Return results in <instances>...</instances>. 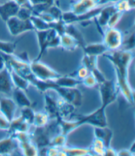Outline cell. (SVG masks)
Instances as JSON below:
<instances>
[{
	"label": "cell",
	"mask_w": 135,
	"mask_h": 156,
	"mask_svg": "<svg viewBox=\"0 0 135 156\" xmlns=\"http://www.w3.org/2000/svg\"><path fill=\"white\" fill-rule=\"evenodd\" d=\"M19 8L20 6L13 0L7 2L0 5V17L6 22L10 18L16 16Z\"/></svg>",
	"instance_id": "obj_16"
},
{
	"label": "cell",
	"mask_w": 135,
	"mask_h": 156,
	"mask_svg": "<svg viewBox=\"0 0 135 156\" xmlns=\"http://www.w3.org/2000/svg\"><path fill=\"white\" fill-rule=\"evenodd\" d=\"M5 60V66L9 69L17 73L19 75L26 78L30 83L34 76L30 70V63L21 60L17 55L15 54H7L2 52Z\"/></svg>",
	"instance_id": "obj_4"
},
{
	"label": "cell",
	"mask_w": 135,
	"mask_h": 156,
	"mask_svg": "<svg viewBox=\"0 0 135 156\" xmlns=\"http://www.w3.org/2000/svg\"><path fill=\"white\" fill-rule=\"evenodd\" d=\"M11 95H13V100L17 106L21 108L31 107L32 102L26 95L25 91L21 89L14 87Z\"/></svg>",
	"instance_id": "obj_24"
},
{
	"label": "cell",
	"mask_w": 135,
	"mask_h": 156,
	"mask_svg": "<svg viewBox=\"0 0 135 156\" xmlns=\"http://www.w3.org/2000/svg\"><path fill=\"white\" fill-rule=\"evenodd\" d=\"M123 15H124V13L121 12V11H117L116 12H115L111 15L110 20L108 21L106 28H113V27H115V26L118 24L119 21L121 20Z\"/></svg>",
	"instance_id": "obj_39"
},
{
	"label": "cell",
	"mask_w": 135,
	"mask_h": 156,
	"mask_svg": "<svg viewBox=\"0 0 135 156\" xmlns=\"http://www.w3.org/2000/svg\"><path fill=\"white\" fill-rule=\"evenodd\" d=\"M19 41L9 42L0 41V52L7 54H13Z\"/></svg>",
	"instance_id": "obj_34"
},
{
	"label": "cell",
	"mask_w": 135,
	"mask_h": 156,
	"mask_svg": "<svg viewBox=\"0 0 135 156\" xmlns=\"http://www.w3.org/2000/svg\"><path fill=\"white\" fill-rule=\"evenodd\" d=\"M100 7L98 0H76L71 4L70 11L75 15H82Z\"/></svg>",
	"instance_id": "obj_12"
},
{
	"label": "cell",
	"mask_w": 135,
	"mask_h": 156,
	"mask_svg": "<svg viewBox=\"0 0 135 156\" xmlns=\"http://www.w3.org/2000/svg\"><path fill=\"white\" fill-rule=\"evenodd\" d=\"M103 43L106 45L108 50H117L121 48L124 39L123 32L115 27L106 28L103 33Z\"/></svg>",
	"instance_id": "obj_8"
},
{
	"label": "cell",
	"mask_w": 135,
	"mask_h": 156,
	"mask_svg": "<svg viewBox=\"0 0 135 156\" xmlns=\"http://www.w3.org/2000/svg\"><path fill=\"white\" fill-rule=\"evenodd\" d=\"M123 50H133L134 48V32H133L129 37L123 39V42L121 46Z\"/></svg>",
	"instance_id": "obj_40"
},
{
	"label": "cell",
	"mask_w": 135,
	"mask_h": 156,
	"mask_svg": "<svg viewBox=\"0 0 135 156\" xmlns=\"http://www.w3.org/2000/svg\"><path fill=\"white\" fill-rule=\"evenodd\" d=\"M44 108L45 112L47 113L49 119L56 120L57 116H59L58 110H57V101L53 99L52 97L48 94L46 92H44Z\"/></svg>",
	"instance_id": "obj_20"
},
{
	"label": "cell",
	"mask_w": 135,
	"mask_h": 156,
	"mask_svg": "<svg viewBox=\"0 0 135 156\" xmlns=\"http://www.w3.org/2000/svg\"><path fill=\"white\" fill-rule=\"evenodd\" d=\"M107 53V52H106ZM103 54V56L112 64L116 74L118 90L129 104H134V92L129 81V69L134 54L133 50L119 49Z\"/></svg>",
	"instance_id": "obj_1"
},
{
	"label": "cell",
	"mask_w": 135,
	"mask_h": 156,
	"mask_svg": "<svg viewBox=\"0 0 135 156\" xmlns=\"http://www.w3.org/2000/svg\"><path fill=\"white\" fill-rule=\"evenodd\" d=\"M129 150L130 151V153L133 154V155H134V153H135V142H134L132 144V145H131V146L130 147Z\"/></svg>",
	"instance_id": "obj_51"
},
{
	"label": "cell",
	"mask_w": 135,
	"mask_h": 156,
	"mask_svg": "<svg viewBox=\"0 0 135 156\" xmlns=\"http://www.w3.org/2000/svg\"><path fill=\"white\" fill-rule=\"evenodd\" d=\"M65 33H67L74 38L79 42L80 46L83 48L86 44L82 33L73 24H68L66 27Z\"/></svg>",
	"instance_id": "obj_28"
},
{
	"label": "cell",
	"mask_w": 135,
	"mask_h": 156,
	"mask_svg": "<svg viewBox=\"0 0 135 156\" xmlns=\"http://www.w3.org/2000/svg\"><path fill=\"white\" fill-rule=\"evenodd\" d=\"M99 91L101 97V106L106 107L110 105L115 102L117 99L118 89L117 85L113 80H106L102 83L98 84Z\"/></svg>",
	"instance_id": "obj_6"
},
{
	"label": "cell",
	"mask_w": 135,
	"mask_h": 156,
	"mask_svg": "<svg viewBox=\"0 0 135 156\" xmlns=\"http://www.w3.org/2000/svg\"><path fill=\"white\" fill-rule=\"evenodd\" d=\"M66 156H86L93 155L90 148H81V147H69L67 146L61 147Z\"/></svg>",
	"instance_id": "obj_29"
},
{
	"label": "cell",
	"mask_w": 135,
	"mask_h": 156,
	"mask_svg": "<svg viewBox=\"0 0 135 156\" xmlns=\"http://www.w3.org/2000/svg\"><path fill=\"white\" fill-rule=\"evenodd\" d=\"M83 52L84 54L88 56H98L100 55H103V54L107 52V48L103 42L101 43H94L90 44H86L83 48Z\"/></svg>",
	"instance_id": "obj_21"
},
{
	"label": "cell",
	"mask_w": 135,
	"mask_h": 156,
	"mask_svg": "<svg viewBox=\"0 0 135 156\" xmlns=\"http://www.w3.org/2000/svg\"><path fill=\"white\" fill-rule=\"evenodd\" d=\"M35 33L39 46V53L34 60H40L48 48L60 47L61 36L56 30L50 29L45 30H35Z\"/></svg>",
	"instance_id": "obj_2"
},
{
	"label": "cell",
	"mask_w": 135,
	"mask_h": 156,
	"mask_svg": "<svg viewBox=\"0 0 135 156\" xmlns=\"http://www.w3.org/2000/svg\"><path fill=\"white\" fill-rule=\"evenodd\" d=\"M20 7H26L32 9V6L30 4L29 0H13Z\"/></svg>",
	"instance_id": "obj_46"
},
{
	"label": "cell",
	"mask_w": 135,
	"mask_h": 156,
	"mask_svg": "<svg viewBox=\"0 0 135 156\" xmlns=\"http://www.w3.org/2000/svg\"><path fill=\"white\" fill-rule=\"evenodd\" d=\"M21 112V116H22L27 122L30 124V125H32L34 119V116H35L36 112L34 111L31 107H23L22 108Z\"/></svg>",
	"instance_id": "obj_35"
},
{
	"label": "cell",
	"mask_w": 135,
	"mask_h": 156,
	"mask_svg": "<svg viewBox=\"0 0 135 156\" xmlns=\"http://www.w3.org/2000/svg\"><path fill=\"white\" fill-rule=\"evenodd\" d=\"M60 132V128L56 122V124L50 125L48 124L44 127H36L35 130L30 134L32 141L40 150L42 148L49 146L52 138Z\"/></svg>",
	"instance_id": "obj_3"
},
{
	"label": "cell",
	"mask_w": 135,
	"mask_h": 156,
	"mask_svg": "<svg viewBox=\"0 0 135 156\" xmlns=\"http://www.w3.org/2000/svg\"><path fill=\"white\" fill-rule=\"evenodd\" d=\"M6 25L9 32L13 37H17L19 34L29 31H34L35 29L30 20H22L15 16L8 19L6 22Z\"/></svg>",
	"instance_id": "obj_10"
},
{
	"label": "cell",
	"mask_w": 135,
	"mask_h": 156,
	"mask_svg": "<svg viewBox=\"0 0 135 156\" xmlns=\"http://www.w3.org/2000/svg\"><path fill=\"white\" fill-rule=\"evenodd\" d=\"M94 134L95 138L102 140L106 147L111 146L113 134L112 130L107 126L104 127L94 126Z\"/></svg>",
	"instance_id": "obj_18"
},
{
	"label": "cell",
	"mask_w": 135,
	"mask_h": 156,
	"mask_svg": "<svg viewBox=\"0 0 135 156\" xmlns=\"http://www.w3.org/2000/svg\"><path fill=\"white\" fill-rule=\"evenodd\" d=\"M33 15L32 9L26 7H20L16 16L22 20H29Z\"/></svg>",
	"instance_id": "obj_38"
},
{
	"label": "cell",
	"mask_w": 135,
	"mask_h": 156,
	"mask_svg": "<svg viewBox=\"0 0 135 156\" xmlns=\"http://www.w3.org/2000/svg\"><path fill=\"white\" fill-rule=\"evenodd\" d=\"M14 87L9 69L5 66L0 69V94L11 95Z\"/></svg>",
	"instance_id": "obj_13"
},
{
	"label": "cell",
	"mask_w": 135,
	"mask_h": 156,
	"mask_svg": "<svg viewBox=\"0 0 135 156\" xmlns=\"http://www.w3.org/2000/svg\"><path fill=\"white\" fill-rule=\"evenodd\" d=\"M56 101L59 116L62 119H66V118L70 116L75 111V107L68 101L62 98L57 99Z\"/></svg>",
	"instance_id": "obj_22"
},
{
	"label": "cell",
	"mask_w": 135,
	"mask_h": 156,
	"mask_svg": "<svg viewBox=\"0 0 135 156\" xmlns=\"http://www.w3.org/2000/svg\"><path fill=\"white\" fill-rule=\"evenodd\" d=\"M5 67V60L3 57L2 52H0V69H3Z\"/></svg>",
	"instance_id": "obj_50"
},
{
	"label": "cell",
	"mask_w": 135,
	"mask_h": 156,
	"mask_svg": "<svg viewBox=\"0 0 135 156\" xmlns=\"http://www.w3.org/2000/svg\"><path fill=\"white\" fill-rule=\"evenodd\" d=\"M103 6L96 7V8L89 11V12L82 15H77L71 13L70 11H67V12H63L62 19L67 25L80 23L82 26L84 24L87 25H88V23L91 22L92 20H94L98 16Z\"/></svg>",
	"instance_id": "obj_9"
},
{
	"label": "cell",
	"mask_w": 135,
	"mask_h": 156,
	"mask_svg": "<svg viewBox=\"0 0 135 156\" xmlns=\"http://www.w3.org/2000/svg\"><path fill=\"white\" fill-rule=\"evenodd\" d=\"M82 84L87 87L92 88L97 87L98 85V82L96 78L90 73L85 78H84L82 80Z\"/></svg>",
	"instance_id": "obj_42"
},
{
	"label": "cell",
	"mask_w": 135,
	"mask_h": 156,
	"mask_svg": "<svg viewBox=\"0 0 135 156\" xmlns=\"http://www.w3.org/2000/svg\"><path fill=\"white\" fill-rule=\"evenodd\" d=\"M52 90L56 91L61 97V98L71 103L75 107H79L82 105V93L76 87H59L55 83L52 88Z\"/></svg>",
	"instance_id": "obj_11"
},
{
	"label": "cell",
	"mask_w": 135,
	"mask_h": 156,
	"mask_svg": "<svg viewBox=\"0 0 135 156\" xmlns=\"http://www.w3.org/2000/svg\"><path fill=\"white\" fill-rule=\"evenodd\" d=\"M10 73L14 87L21 89L23 91H26L30 85V81L26 78L15 73L14 71H12V70L10 72Z\"/></svg>",
	"instance_id": "obj_27"
},
{
	"label": "cell",
	"mask_w": 135,
	"mask_h": 156,
	"mask_svg": "<svg viewBox=\"0 0 135 156\" xmlns=\"http://www.w3.org/2000/svg\"><path fill=\"white\" fill-rule=\"evenodd\" d=\"M89 73H90L89 70L88 69V68L86 67V66L81 64L80 67L76 70L75 73H73V76H71L82 81L84 78H85Z\"/></svg>",
	"instance_id": "obj_41"
},
{
	"label": "cell",
	"mask_w": 135,
	"mask_h": 156,
	"mask_svg": "<svg viewBox=\"0 0 135 156\" xmlns=\"http://www.w3.org/2000/svg\"><path fill=\"white\" fill-rule=\"evenodd\" d=\"M53 81L57 86L63 87H76L77 85L82 84V81L71 76H64L61 75Z\"/></svg>",
	"instance_id": "obj_26"
},
{
	"label": "cell",
	"mask_w": 135,
	"mask_h": 156,
	"mask_svg": "<svg viewBox=\"0 0 135 156\" xmlns=\"http://www.w3.org/2000/svg\"><path fill=\"white\" fill-rule=\"evenodd\" d=\"M10 127V121L3 115H0V130L8 131Z\"/></svg>",
	"instance_id": "obj_44"
},
{
	"label": "cell",
	"mask_w": 135,
	"mask_h": 156,
	"mask_svg": "<svg viewBox=\"0 0 135 156\" xmlns=\"http://www.w3.org/2000/svg\"><path fill=\"white\" fill-rule=\"evenodd\" d=\"M117 156H131L133 154L130 153V151L128 150H122L117 152Z\"/></svg>",
	"instance_id": "obj_48"
},
{
	"label": "cell",
	"mask_w": 135,
	"mask_h": 156,
	"mask_svg": "<svg viewBox=\"0 0 135 156\" xmlns=\"http://www.w3.org/2000/svg\"><path fill=\"white\" fill-rule=\"evenodd\" d=\"M77 120L80 126L86 124L93 126H107V121L106 115V108L101 106L89 115L79 116Z\"/></svg>",
	"instance_id": "obj_7"
},
{
	"label": "cell",
	"mask_w": 135,
	"mask_h": 156,
	"mask_svg": "<svg viewBox=\"0 0 135 156\" xmlns=\"http://www.w3.org/2000/svg\"><path fill=\"white\" fill-rule=\"evenodd\" d=\"M30 124L27 122L22 116L13 119L10 122V127L8 130L9 134H13L17 132H29Z\"/></svg>",
	"instance_id": "obj_19"
},
{
	"label": "cell",
	"mask_w": 135,
	"mask_h": 156,
	"mask_svg": "<svg viewBox=\"0 0 135 156\" xmlns=\"http://www.w3.org/2000/svg\"><path fill=\"white\" fill-rule=\"evenodd\" d=\"M30 67L33 75L37 79L42 81H54L61 76L59 73L40 62V60L30 62Z\"/></svg>",
	"instance_id": "obj_5"
},
{
	"label": "cell",
	"mask_w": 135,
	"mask_h": 156,
	"mask_svg": "<svg viewBox=\"0 0 135 156\" xmlns=\"http://www.w3.org/2000/svg\"><path fill=\"white\" fill-rule=\"evenodd\" d=\"M118 1V0H98L99 6H103L110 3H113L114 2Z\"/></svg>",
	"instance_id": "obj_49"
},
{
	"label": "cell",
	"mask_w": 135,
	"mask_h": 156,
	"mask_svg": "<svg viewBox=\"0 0 135 156\" xmlns=\"http://www.w3.org/2000/svg\"><path fill=\"white\" fill-rule=\"evenodd\" d=\"M117 151H115L111 146L106 148L104 156H117Z\"/></svg>",
	"instance_id": "obj_47"
},
{
	"label": "cell",
	"mask_w": 135,
	"mask_h": 156,
	"mask_svg": "<svg viewBox=\"0 0 135 156\" xmlns=\"http://www.w3.org/2000/svg\"><path fill=\"white\" fill-rule=\"evenodd\" d=\"M80 45L75 39L67 33L61 35L60 47L66 51H74Z\"/></svg>",
	"instance_id": "obj_25"
},
{
	"label": "cell",
	"mask_w": 135,
	"mask_h": 156,
	"mask_svg": "<svg viewBox=\"0 0 135 156\" xmlns=\"http://www.w3.org/2000/svg\"><path fill=\"white\" fill-rule=\"evenodd\" d=\"M67 136L62 133H59L55 135L52 138L49 146H54L56 147H63L67 146Z\"/></svg>",
	"instance_id": "obj_33"
},
{
	"label": "cell",
	"mask_w": 135,
	"mask_h": 156,
	"mask_svg": "<svg viewBox=\"0 0 135 156\" xmlns=\"http://www.w3.org/2000/svg\"><path fill=\"white\" fill-rule=\"evenodd\" d=\"M46 11H48L49 13L51 14L52 16L55 18L56 21H59L61 20V19H62L63 11L61 9L57 2L55 4L50 6Z\"/></svg>",
	"instance_id": "obj_37"
},
{
	"label": "cell",
	"mask_w": 135,
	"mask_h": 156,
	"mask_svg": "<svg viewBox=\"0 0 135 156\" xmlns=\"http://www.w3.org/2000/svg\"><path fill=\"white\" fill-rule=\"evenodd\" d=\"M19 144V148H20L22 153L26 156H37L39 155L40 150L36 145L32 141V139L24 140Z\"/></svg>",
	"instance_id": "obj_23"
},
{
	"label": "cell",
	"mask_w": 135,
	"mask_h": 156,
	"mask_svg": "<svg viewBox=\"0 0 135 156\" xmlns=\"http://www.w3.org/2000/svg\"><path fill=\"white\" fill-rule=\"evenodd\" d=\"M113 4L117 11H121V12L124 13L125 12H129V11L134 9L130 5L128 0H118V1L114 2Z\"/></svg>",
	"instance_id": "obj_36"
},
{
	"label": "cell",
	"mask_w": 135,
	"mask_h": 156,
	"mask_svg": "<svg viewBox=\"0 0 135 156\" xmlns=\"http://www.w3.org/2000/svg\"><path fill=\"white\" fill-rule=\"evenodd\" d=\"M18 148L17 140L12 135L0 140V155H11Z\"/></svg>",
	"instance_id": "obj_17"
},
{
	"label": "cell",
	"mask_w": 135,
	"mask_h": 156,
	"mask_svg": "<svg viewBox=\"0 0 135 156\" xmlns=\"http://www.w3.org/2000/svg\"><path fill=\"white\" fill-rule=\"evenodd\" d=\"M93 155L104 156L105 155L106 147L101 140L95 138L92 140V143L89 147Z\"/></svg>",
	"instance_id": "obj_30"
},
{
	"label": "cell",
	"mask_w": 135,
	"mask_h": 156,
	"mask_svg": "<svg viewBox=\"0 0 135 156\" xmlns=\"http://www.w3.org/2000/svg\"><path fill=\"white\" fill-rule=\"evenodd\" d=\"M17 108V105L13 99L0 97V112L10 122L14 119Z\"/></svg>",
	"instance_id": "obj_14"
},
{
	"label": "cell",
	"mask_w": 135,
	"mask_h": 156,
	"mask_svg": "<svg viewBox=\"0 0 135 156\" xmlns=\"http://www.w3.org/2000/svg\"><path fill=\"white\" fill-rule=\"evenodd\" d=\"M29 2L32 7L42 5L49 7L55 4L57 1V0H29Z\"/></svg>",
	"instance_id": "obj_43"
},
{
	"label": "cell",
	"mask_w": 135,
	"mask_h": 156,
	"mask_svg": "<svg viewBox=\"0 0 135 156\" xmlns=\"http://www.w3.org/2000/svg\"><path fill=\"white\" fill-rule=\"evenodd\" d=\"M49 118L45 111H40L35 113L33 124L35 127H44L48 125Z\"/></svg>",
	"instance_id": "obj_31"
},
{
	"label": "cell",
	"mask_w": 135,
	"mask_h": 156,
	"mask_svg": "<svg viewBox=\"0 0 135 156\" xmlns=\"http://www.w3.org/2000/svg\"><path fill=\"white\" fill-rule=\"evenodd\" d=\"M45 150V155L48 156H59L60 148L54 146H49Z\"/></svg>",
	"instance_id": "obj_45"
},
{
	"label": "cell",
	"mask_w": 135,
	"mask_h": 156,
	"mask_svg": "<svg viewBox=\"0 0 135 156\" xmlns=\"http://www.w3.org/2000/svg\"><path fill=\"white\" fill-rule=\"evenodd\" d=\"M30 20L32 22L34 29H35V30H45L51 29V27H50V23L46 22L40 17L37 16V15H33L30 17Z\"/></svg>",
	"instance_id": "obj_32"
},
{
	"label": "cell",
	"mask_w": 135,
	"mask_h": 156,
	"mask_svg": "<svg viewBox=\"0 0 135 156\" xmlns=\"http://www.w3.org/2000/svg\"><path fill=\"white\" fill-rule=\"evenodd\" d=\"M117 11L113 3L103 5L100 13L94 20L97 23V26L101 27V29L103 27L106 28L108 21L110 20L111 15Z\"/></svg>",
	"instance_id": "obj_15"
}]
</instances>
